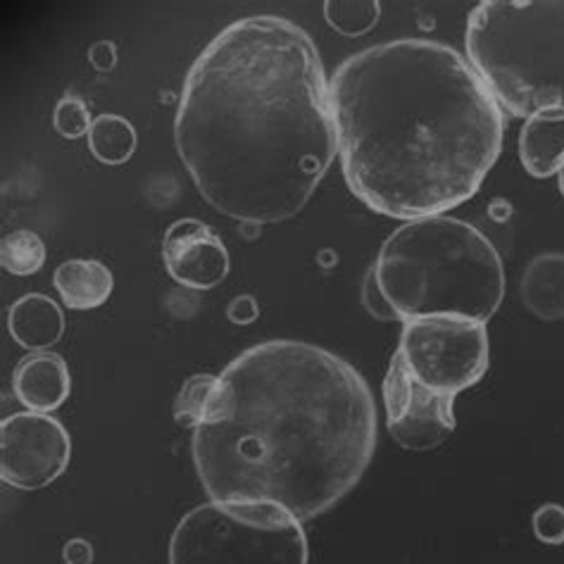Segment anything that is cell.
Here are the masks:
<instances>
[{"label":"cell","mask_w":564,"mask_h":564,"mask_svg":"<svg viewBox=\"0 0 564 564\" xmlns=\"http://www.w3.org/2000/svg\"><path fill=\"white\" fill-rule=\"evenodd\" d=\"M174 145L219 215L243 225L293 219L338 155L313 36L274 14L221 29L186 74Z\"/></svg>","instance_id":"6da1fadb"},{"label":"cell","mask_w":564,"mask_h":564,"mask_svg":"<svg viewBox=\"0 0 564 564\" xmlns=\"http://www.w3.org/2000/svg\"><path fill=\"white\" fill-rule=\"evenodd\" d=\"M219 379L213 417L191 443L207 498L272 502L305 524L360 484L377 451V403L348 360L272 338Z\"/></svg>","instance_id":"7a4b0ae2"},{"label":"cell","mask_w":564,"mask_h":564,"mask_svg":"<svg viewBox=\"0 0 564 564\" xmlns=\"http://www.w3.org/2000/svg\"><path fill=\"white\" fill-rule=\"evenodd\" d=\"M329 94L344 180L377 215L451 213L477 196L502 153V110L445 43H377L336 67Z\"/></svg>","instance_id":"3957f363"},{"label":"cell","mask_w":564,"mask_h":564,"mask_svg":"<svg viewBox=\"0 0 564 564\" xmlns=\"http://www.w3.org/2000/svg\"><path fill=\"white\" fill-rule=\"evenodd\" d=\"M372 270L400 322L457 315L488 324L505 299L496 246L469 221L448 215L400 225Z\"/></svg>","instance_id":"277c9868"},{"label":"cell","mask_w":564,"mask_h":564,"mask_svg":"<svg viewBox=\"0 0 564 564\" xmlns=\"http://www.w3.org/2000/svg\"><path fill=\"white\" fill-rule=\"evenodd\" d=\"M465 48L502 112L564 115V0H484Z\"/></svg>","instance_id":"5b68a950"},{"label":"cell","mask_w":564,"mask_h":564,"mask_svg":"<svg viewBox=\"0 0 564 564\" xmlns=\"http://www.w3.org/2000/svg\"><path fill=\"white\" fill-rule=\"evenodd\" d=\"M299 517L272 502L210 500L186 512L170 539V564H307Z\"/></svg>","instance_id":"8992f818"},{"label":"cell","mask_w":564,"mask_h":564,"mask_svg":"<svg viewBox=\"0 0 564 564\" xmlns=\"http://www.w3.org/2000/svg\"><path fill=\"white\" fill-rule=\"evenodd\" d=\"M398 352L422 386L455 398L477 386L491 367L488 326L457 315L403 322Z\"/></svg>","instance_id":"52a82bcc"},{"label":"cell","mask_w":564,"mask_h":564,"mask_svg":"<svg viewBox=\"0 0 564 564\" xmlns=\"http://www.w3.org/2000/svg\"><path fill=\"white\" fill-rule=\"evenodd\" d=\"M72 459L67 429L51 414L18 412L0 424V479L18 491H41Z\"/></svg>","instance_id":"ba28073f"},{"label":"cell","mask_w":564,"mask_h":564,"mask_svg":"<svg viewBox=\"0 0 564 564\" xmlns=\"http://www.w3.org/2000/svg\"><path fill=\"white\" fill-rule=\"evenodd\" d=\"M383 405L389 434L410 453L436 451L457 429L455 395H443L422 386L410 375L398 350L383 379Z\"/></svg>","instance_id":"9c48e42d"},{"label":"cell","mask_w":564,"mask_h":564,"mask_svg":"<svg viewBox=\"0 0 564 564\" xmlns=\"http://www.w3.org/2000/svg\"><path fill=\"white\" fill-rule=\"evenodd\" d=\"M162 262L176 284L193 291L219 286L231 270L229 250L217 231L193 217L176 219L165 231Z\"/></svg>","instance_id":"30bf717a"},{"label":"cell","mask_w":564,"mask_h":564,"mask_svg":"<svg viewBox=\"0 0 564 564\" xmlns=\"http://www.w3.org/2000/svg\"><path fill=\"white\" fill-rule=\"evenodd\" d=\"M12 391L29 412L51 414L63 408L72 393L69 367L51 350L29 352L14 367Z\"/></svg>","instance_id":"8fae6325"},{"label":"cell","mask_w":564,"mask_h":564,"mask_svg":"<svg viewBox=\"0 0 564 564\" xmlns=\"http://www.w3.org/2000/svg\"><path fill=\"white\" fill-rule=\"evenodd\" d=\"M8 332L24 350L43 352L63 338L65 315L48 295L26 293L8 310Z\"/></svg>","instance_id":"7c38bea8"},{"label":"cell","mask_w":564,"mask_h":564,"mask_svg":"<svg viewBox=\"0 0 564 564\" xmlns=\"http://www.w3.org/2000/svg\"><path fill=\"white\" fill-rule=\"evenodd\" d=\"M519 299L541 322L564 319V252H541L527 264Z\"/></svg>","instance_id":"4fadbf2b"},{"label":"cell","mask_w":564,"mask_h":564,"mask_svg":"<svg viewBox=\"0 0 564 564\" xmlns=\"http://www.w3.org/2000/svg\"><path fill=\"white\" fill-rule=\"evenodd\" d=\"M519 160L533 180H551L564 167V115H539L519 131Z\"/></svg>","instance_id":"5bb4252c"},{"label":"cell","mask_w":564,"mask_h":564,"mask_svg":"<svg viewBox=\"0 0 564 564\" xmlns=\"http://www.w3.org/2000/svg\"><path fill=\"white\" fill-rule=\"evenodd\" d=\"M55 291L63 303L77 313L106 305L115 289V276L100 260H67L53 274Z\"/></svg>","instance_id":"9a60e30c"},{"label":"cell","mask_w":564,"mask_h":564,"mask_svg":"<svg viewBox=\"0 0 564 564\" xmlns=\"http://www.w3.org/2000/svg\"><path fill=\"white\" fill-rule=\"evenodd\" d=\"M137 129L122 115H100L88 131V151L108 167L127 165L137 153Z\"/></svg>","instance_id":"2e32d148"},{"label":"cell","mask_w":564,"mask_h":564,"mask_svg":"<svg viewBox=\"0 0 564 564\" xmlns=\"http://www.w3.org/2000/svg\"><path fill=\"white\" fill-rule=\"evenodd\" d=\"M221 379L219 375H193L184 381L180 395L174 400V422L196 432L213 417L215 403L219 398Z\"/></svg>","instance_id":"e0dca14e"},{"label":"cell","mask_w":564,"mask_h":564,"mask_svg":"<svg viewBox=\"0 0 564 564\" xmlns=\"http://www.w3.org/2000/svg\"><path fill=\"white\" fill-rule=\"evenodd\" d=\"M43 262H46V243L34 231H12L0 241V264L12 276H32Z\"/></svg>","instance_id":"ac0fdd59"},{"label":"cell","mask_w":564,"mask_h":564,"mask_svg":"<svg viewBox=\"0 0 564 564\" xmlns=\"http://www.w3.org/2000/svg\"><path fill=\"white\" fill-rule=\"evenodd\" d=\"M381 18L379 0H326L324 20L344 36H365Z\"/></svg>","instance_id":"d6986e66"},{"label":"cell","mask_w":564,"mask_h":564,"mask_svg":"<svg viewBox=\"0 0 564 564\" xmlns=\"http://www.w3.org/2000/svg\"><path fill=\"white\" fill-rule=\"evenodd\" d=\"M91 124H94V120H91V115H88V108L82 98L65 96L55 106L53 127L57 133H61V137H65L69 141H77L91 131Z\"/></svg>","instance_id":"ffe728a7"},{"label":"cell","mask_w":564,"mask_h":564,"mask_svg":"<svg viewBox=\"0 0 564 564\" xmlns=\"http://www.w3.org/2000/svg\"><path fill=\"white\" fill-rule=\"evenodd\" d=\"M531 527L536 539L545 545H564V508L557 502H545L533 512Z\"/></svg>","instance_id":"44dd1931"},{"label":"cell","mask_w":564,"mask_h":564,"mask_svg":"<svg viewBox=\"0 0 564 564\" xmlns=\"http://www.w3.org/2000/svg\"><path fill=\"white\" fill-rule=\"evenodd\" d=\"M362 305H365L367 313L379 322H400L393 305L389 303V299H386L381 286H379L375 270H369L365 281H362Z\"/></svg>","instance_id":"7402d4cb"},{"label":"cell","mask_w":564,"mask_h":564,"mask_svg":"<svg viewBox=\"0 0 564 564\" xmlns=\"http://www.w3.org/2000/svg\"><path fill=\"white\" fill-rule=\"evenodd\" d=\"M227 317L231 324H239V326L252 324L260 317V305L256 299H252V295H239V299H234L229 303Z\"/></svg>","instance_id":"603a6c76"},{"label":"cell","mask_w":564,"mask_h":564,"mask_svg":"<svg viewBox=\"0 0 564 564\" xmlns=\"http://www.w3.org/2000/svg\"><path fill=\"white\" fill-rule=\"evenodd\" d=\"M88 61L98 72H112L117 65V48L112 41H98L88 51Z\"/></svg>","instance_id":"cb8c5ba5"},{"label":"cell","mask_w":564,"mask_h":564,"mask_svg":"<svg viewBox=\"0 0 564 564\" xmlns=\"http://www.w3.org/2000/svg\"><path fill=\"white\" fill-rule=\"evenodd\" d=\"M65 564H94V545L86 539H72L63 545Z\"/></svg>","instance_id":"d4e9b609"},{"label":"cell","mask_w":564,"mask_h":564,"mask_svg":"<svg viewBox=\"0 0 564 564\" xmlns=\"http://www.w3.org/2000/svg\"><path fill=\"white\" fill-rule=\"evenodd\" d=\"M557 188H560V193L564 196V167H562L560 174H557Z\"/></svg>","instance_id":"484cf974"}]
</instances>
